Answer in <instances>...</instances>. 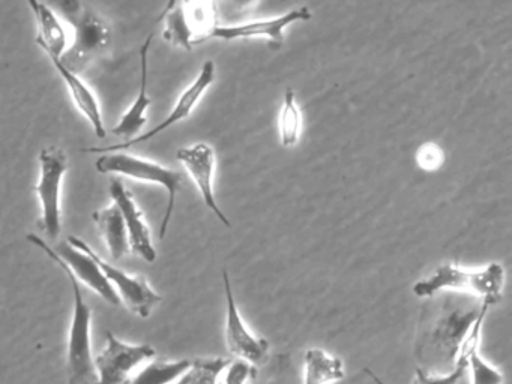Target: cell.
Here are the masks:
<instances>
[{"label": "cell", "instance_id": "3957f363", "mask_svg": "<svg viewBox=\"0 0 512 384\" xmlns=\"http://www.w3.org/2000/svg\"><path fill=\"white\" fill-rule=\"evenodd\" d=\"M58 6L74 30L73 44L65 51L61 62L77 74L109 48L112 30L91 6L80 0H65Z\"/></svg>", "mask_w": 512, "mask_h": 384}, {"label": "cell", "instance_id": "8fae6325", "mask_svg": "<svg viewBox=\"0 0 512 384\" xmlns=\"http://www.w3.org/2000/svg\"><path fill=\"white\" fill-rule=\"evenodd\" d=\"M176 159L184 165L187 173L190 174L193 182L196 183L206 207L215 213L218 219L223 222L226 227H232L227 216L224 215L221 207L218 206L217 198L214 192V176L215 165H217V158H215V150L209 144L196 143L193 146L181 147L176 152Z\"/></svg>", "mask_w": 512, "mask_h": 384}, {"label": "cell", "instance_id": "44dd1931", "mask_svg": "<svg viewBox=\"0 0 512 384\" xmlns=\"http://www.w3.org/2000/svg\"><path fill=\"white\" fill-rule=\"evenodd\" d=\"M193 360H154L148 363L128 384H172L190 369Z\"/></svg>", "mask_w": 512, "mask_h": 384}, {"label": "cell", "instance_id": "5bb4252c", "mask_svg": "<svg viewBox=\"0 0 512 384\" xmlns=\"http://www.w3.org/2000/svg\"><path fill=\"white\" fill-rule=\"evenodd\" d=\"M53 251L64 261L65 266L71 270L77 281H82L83 284L88 285L92 291L103 297L110 305H121V297L118 296L112 284L107 281L97 261L92 258L89 252L74 248L68 242L62 243Z\"/></svg>", "mask_w": 512, "mask_h": 384}, {"label": "cell", "instance_id": "603a6c76", "mask_svg": "<svg viewBox=\"0 0 512 384\" xmlns=\"http://www.w3.org/2000/svg\"><path fill=\"white\" fill-rule=\"evenodd\" d=\"M230 359L206 357L191 362L190 369L176 381V384H221V375Z\"/></svg>", "mask_w": 512, "mask_h": 384}, {"label": "cell", "instance_id": "cb8c5ba5", "mask_svg": "<svg viewBox=\"0 0 512 384\" xmlns=\"http://www.w3.org/2000/svg\"><path fill=\"white\" fill-rule=\"evenodd\" d=\"M467 369L470 371V384H503L502 372L482 359L479 353L469 357Z\"/></svg>", "mask_w": 512, "mask_h": 384}, {"label": "cell", "instance_id": "9c48e42d", "mask_svg": "<svg viewBox=\"0 0 512 384\" xmlns=\"http://www.w3.org/2000/svg\"><path fill=\"white\" fill-rule=\"evenodd\" d=\"M224 293H226L227 317H226V344L230 353L236 359L245 360L251 365H266L269 362L271 345L265 338L254 335L244 318L239 314L235 296H233L232 285H230L229 273L223 270Z\"/></svg>", "mask_w": 512, "mask_h": 384}, {"label": "cell", "instance_id": "52a82bcc", "mask_svg": "<svg viewBox=\"0 0 512 384\" xmlns=\"http://www.w3.org/2000/svg\"><path fill=\"white\" fill-rule=\"evenodd\" d=\"M68 243L74 248L83 249L92 255L107 281L112 284L118 296L121 297V302H124L134 314L148 318L152 309L161 302L160 294L155 293L154 288L143 276L128 275L124 270L107 263L86 243V240L80 239V237L68 236Z\"/></svg>", "mask_w": 512, "mask_h": 384}, {"label": "cell", "instance_id": "d4e9b609", "mask_svg": "<svg viewBox=\"0 0 512 384\" xmlns=\"http://www.w3.org/2000/svg\"><path fill=\"white\" fill-rule=\"evenodd\" d=\"M260 384H301L298 383V374L293 368L292 360L289 356L275 357L269 366V371L266 372Z\"/></svg>", "mask_w": 512, "mask_h": 384}, {"label": "cell", "instance_id": "7402d4cb", "mask_svg": "<svg viewBox=\"0 0 512 384\" xmlns=\"http://www.w3.org/2000/svg\"><path fill=\"white\" fill-rule=\"evenodd\" d=\"M302 131V114L296 102L295 92L292 89L284 93L283 107L278 117V134L283 147H293L298 144Z\"/></svg>", "mask_w": 512, "mask_h": 384}, {"label": "cell", "instance_id": "7c38bea8", "mask_svg": "<svg viewBox=\"0 0 512 384\" xmlns=\"http://www.w3.org/2000/svg\"><path fill=\"white\" fill-rule=\"evenodd\" d=\"M311 18L310 9L307 6L292 9L286 14L265 20L247 21V23L233 24V26H218L214 30L212 38L223 41H235V39L263 38L268 41L271 48H280L284 44V29L296 21H307Z\"/></svg>", "mask_w": 512, "mask_h": 384}, {"label": "cell", "instance_id": "7a4b0ae2", "mask_svg": "<svg viewBox=\"0 0 512 384\" xmlns=\"http://www.w3.org/2000/svg\"><path fill=\"white\" fill-rule=\"evenodd\" d=\"M505 269L502 264L490 263L478 270L461 269L457 264L445 263L437 267L428 278L413 285L418 297L436 296L440 291H460L481 297V302L496 305L502 300Z\"/></svg>", "mask_w": 512, "mask_h": 384}, {"label": "cell", "instance_id": "ac0fdd59", "mask_svg": "<svg viewBox=\"0 0 512 384\" xmlns=\"http://www.w3.org/2000/svg\"><path fill=\"white\" fill-rule=\"evenodd\" d=\"M92 216L106 240L107 249H109L113 260H121L130 251L127 227H125L121 210L113 203L112 206L95 210Z\"/></svg>", "mask_w": 512, "mask_h": 384}, {"label": "cell", "instance_id": "484cf974", "mask_svg": "<svg viewBox=\"0 0 512 384\" xmlns=\"http://www.w3.org/2000/svg\"><path fill=\"white\" fill-rule=\"evenodd\" d=\"M259 368L245 362V360H230L227 368L221 375V384H247L248 381L256 380Z\"/></svg>", "mask_w": 512, "mask_h": 384}, {"label": "cell", "instance_id": "4316f807", "mask_svg": "<svg viewBox=\"0 0 512 384\" xmlns=\"http://www.w3.org/2000/svg\"><path fill=\"white\" fill-rule=\"evenodd\" d=\"M466 368H454L446 374H437V372H425L421 368H416L415 381L413 384H458L463 378Z\"/></svg>", "mask_w": 512, "mask_h": 384}, {"label": "cell", "instance_id": "d6986e66", "mask_svg": "<svg viewBox=\"0 0 512 384\" xmlns=\"http://www.w3.org/2000/svg\"><path fill=\"white\" fill-rule=\"evenodd\" d=\"M346 377L341 359L322 348H310L304 354L301 384H332Z\"/></svg>", "mask_w": 512, "mask_h": 384}, {"label": "cell", "instance_id": "30bf717a", "mask_svg": "<svg viewBox=\"0 0 512 384\" xmlns=\"http://www.w3.org/2000/svg\"><path fill=\"white\" fill-rule=\"evenodd\" d=\"M106 339V348L95 357L98 384H128L131 371L140 363L155 357L151 345L127 344L110 332H106Z\"/></svg>", "mask_w": 512, "mask_h": 384}, {"label": "cell", "instance_id": "277c9868", "mask_svg": "<svg viewBox=\"0 0 512 384\" xmlns=\"http://www.w3.org/2000/svg\"><path fill=\"white\" fill-rule=\"evenodd\" d=\"M95 167L101 174H118V176L130 177L139 182L154 183V185H160L166 189L169 200H167L166 213H164L160 227V239H164L173 216V210H175L176 195L184 182V174L181 171L164 167L158 162L124 152L103 153L95 161Z\"/></svg>", "mask_w": 512, "mask_h": 384}, {"label": "cell", "instance_id": "4fadbf2b", "mask_svg": "<svg viewBox=\"0 0 512 384\" xmlns=\"http://www.w3.org/2000/svg\"><path fill=\"white\" fill-rule=\"evenodd\" d=\"M109 191L116 206L121 210L122 218H124L130 249H133L137 255H140L148 263H154L157 260V249L152 243L151 230L146 224L145 216L137 206L133 194L128 191L127 186L118 177L110 182Z\"/></svg>", "mask_w": 512, "mask_h": 384}, {"label": "cell", "instance_id": "8992f818", "mask_svg": "<svg viewBox=\"0 0 512 384\" xmlns=\"http://www.w3.org/2000/svg\"><path fill=\"white\" fill-rule=\"evenodd\" d=\"M68 158L58 146L44 147L40 152V180L35 192L41 204V228L50 240H58L62 231L61 189Z\"/></svg>", "mask_w": 512, "mask_h": 384}, {"label": "cell", "instance_id": "ba28073f", "mask_svg": "<svg viewBox=\"0 0 512 384\" xmlns=\"http://www.w3.org/2000/svg\"><path fill=\"white\" fill-rule=\"evenodd\" d=\"M215 81V63L212 60H206L203 63L202 69H200L199 75L196 80L181 93L178 101H176L175 107H173L172 113L160 123V125L152 128L151 131L145 132V134L137 135L133 140L127 141L124 144H115V146H104V147H85L82 149L83 153H110V152H122V150L130 149V147L137 146V144L146 143V141L152 140L157 137L161 132L169 129L170 126L176 125L181 120L187 119L191 113H193L196 105L199 104L200 99L205 95L206 90L212 86Z\"/></svg>", "mask_w": 512, "mask_h": 384}, {"label": "cell", "instance_id": "5b68a950", "mask_svg": "<svg viewBox=\"0 0 512 384\" xmlns=\"http://www.w3.org/2000/svg\"><path fill=\"white\" fill-rule=\"evenodd\" d=\"M481 305L473 303L446 302L440 309V314L428 326L427 336H424V347L430 350V356L437 363L452 365L455 368L458 350L466 338L473 323L481 312Z\"/></svg>", "mask_w": 512, "mask_h": 384}, {"label": "cell", "instance_id": "f1b7e54d", "mask_svg": "<svg viewBox=\"0 0 512 384\" xmlns=\"http://www.w3.org/2000/svg\"><path fill=\"white\" fill-rule=\"evenodd\" d=\"M364 372H365V374H367V375H368V377H370V378H371V380H373V381H374V383H376V384H385V383H383V381H382V380H380V378H379V377H377V375H376V374H374V372H373V371H371V369H367V368H365V369H364Z\"/></svg>", "mask_w": 512, "mask_h": 384}, {"label": "cell", "instance_id": "e0dca14e", "mask_svg": "<svg viewBox=\"0 0 512 384\" xmlns=\"http://www.w3.org/2000/svg\"><path fill=\"white\" fill-rule=\"evenodd\" d=\"M35 17H37L38 32L37 44L49 57L61 59L68 50V36L64 24L59 20L56 12L43 2H29Z\"/></svg>", "mask_w": 512, "mask_h": 384}, {"label": "cell", "instance_id": "83f0119b", "mask_svg": "<svg viewBox=\"0 0 512 384\" xmlns=\"http://www.w3.org/2000/svg\"><path fill=\"white\" fill-rule=\"evenodd\" d=\"M416 162L425 171H434L442 167L443 150L436 143H425L416 153Z\"/></svg>", "mask_w": 512, "mask_h": 384}, {"label": "cell", "instance_id": "6da1fadb", "mask_svg": "<svg viewBox=\"0 0 512 384\" xmlns=\"http://www.w3.org/2000/svg\"><path fill=\"white\" fill-rule=\"evenodd\" d=\"M28 242L34 243L41 251L46 252L47 257L52 258L62 272L67 275L73 288L74 312L71 321L70 338H68L67 372L68 384H98L95 357L92 354L91 324L92 311L88 303L83 299L82 288L79 281L74 278L71 270L65 266L64 261L56 255L49 243L44 242L37 234H28Z\"/></svg>", "mask_w": 512, "mask_h": 384}, {"label": "cell", "instance_id": "9a60e30c", "mask_svg": "<svg viewBox=\"0 0 512 384\" xmlns=\"http://www.w3.org/2000/svg\"><path fill=\"white\" fill-rule=\"evenodd\" d=\"M154 33L148 36L140 48V87L137 92L136 101L133 102L127 113L121 117L118 125L112 129V134L116 137L125 138L130 141L142 131L146 125V111L151 105V98L148 96V69H149V50H151Z\"/></svg>", "mask_w": 512, "mask_h": 384}, {"label": "cell", "instance_id": "ffe728a7", "mask_svg": "<svg viewBox=\"0 0 512 384\" xmlns=\"http://www.w3.org/2000/svg\"><path fill=\"white\" fill-rule=\"evenodd\" d=\"M181 6L185 27H187L193 47L212 38L214 30L220 26L217 5L212 2H181Z\"/></svg>", "mask_w": 512, "mask_h": 384}, {"label": "cell", "instance_id": "2e32d148", "mask_svg": "<svg viewBox=\"0 0 512 384\" xmlns=\"http://www.w3.org/2000/svg\"><path fill=\"white\" fill-rule=\"evenodd\" d=\"M49 59L52 60V63L55 65V68L58 69L62 80L67 84L71 98L76 102L80 113H82L83 116L89 120V123H91L95 135H97L98 138H106V126H104L100 102H98L95 93L89 89L88 84L79 77V74L70 71V69L61 62V59H58V57H49Z\"/></svg>", "mask_w": 512, "mask_h": 384}]
</instances>
